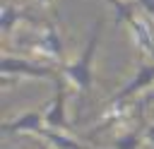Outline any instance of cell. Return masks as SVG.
Wrapping results in <instances>:
<instances>
[{"label":"cell","mask_w":154,"mask_h":149,"mask_svg":"<svg viewBox=\"0 0 154 149\" xmlns=\"http://www.w3.org/2000/svg\"><path fill=\"white\" fill-rule=\"evenodd\" d=\"M101 29H103V19L94 22V29L87 38L84 50L70 60V62H60V74L65 77V82L77 91V96L84 101V96H89L91 87H94V58L99 50V41H101Z\"/></svg>","instance_id":"1"},{"label":"cell","mask_w":154,"mask_h":149,"mask_svg":"<svg viewBox=\"0 0 154 149\" xmlns=\"http://www.w3.org/2000/svg\"><path fill=\"white\" fill-rule=\"evenodd\" d=\"M0 74H2L5 84L10 79H58L60 77V65H55V62H38V60H29V58L2 53Z\"/></svg>","instance_id":"2"},{"label":"cell","mask_w":154,"mask_h":149,"mask_svg":"<svg viewBox=\"0 0 154 149\" xmlns=\"http://www.w3.org/2000/svg\"><path fill=\"white\" fill-rule=\"evenodd\" d=\"M55 84V94L51 99V103L46 106V125L51 130H70V120H67V111H65V103H67V89H65V77L60 74L58 79H53Z\"/></svg>","instance_id":"3"},{"label":"cell","mask_w":154,"mask_h":149,"mask_svg":"<svg viewBox=\"0 0 154 149\" xmlns=\"http://www.w3.org/2000/svg\"><path fill=\"white\" fill-rule=\"evenodd\" d=\"M46 113L43 111H24L12 120H2V135H43L46 132Z\"/></svg>","instance_id":"4"},{"label":"cell","mask_w":154,"mask_h":149,"mask_svg":"<svg viewBox=\"0 0 154 149\" xmlns=\"http://www.w3.org/2000/svg\"><path fill=\"white\" fill-rule=\"evenodd\" d=\"M31 50L46 60H53L55 65L65 62V55H63V41H60V34L53 24H46L41 29V34L36 36V41L31 43Z\"/></svg>","instance_id":"5"},{"label":"cell","mask_w":154,"mask_h":149,"mask_svg":"<svg viewBox=\"0 0 154 149\" xmlns=\"http://www.w3.org/2000/svg\"><path fill=\"white\" fill-rule=\"evenodd\" d=\"M154 87V60H149V62H144V65H140V70L135 72V77L120 89V91H116L113 94V99H111V103H123V101H132V96H137L140 91H144V89H152Z\"/></svg>","instance_id":"6"},{"label":"cell","mask_w":154,"mask_h":149,"mask_svg":"<svg viewBox=\"0 0 154 149\" xmlns=\"http://www.w3.org/2000/svg\"><path fill=\"white\" fill-rule=\"evenodd\" d=\"M125 22H128V29H130V36H132V43L137 46V50L142 55H147L149 60H154V36L149 31V24L142 17H137L135 12Z\"/></svg>","instance_id":"7"},{"label":"cell","mask_w":154,"mask_h":149,"mask_svg":"<svg viewBox=\"0 0 154 149\" xmlns=\"http://www.w3.org/2000/svg\"><path fill=\"white\" fill-rule=\"evenodd\" d=\"M0 22H2V34L10 36L12 29H14L19 22H34V19H31V14L24 12L22 7L12 5V2H5V5H2V17H0Z\"/></svg>","instance_id":"8"},{"label":"cell","mask_w":154,"mask_h":149,"mask_svg":"<svg viewBox=\"0 0 154 149\" xmlns=\"http://www.w3.org/2000/svg\"><path fill=\"white\" fill-rule=\"evenodd\" d=\"M53 149H89V147H84V144H79L75 137H70V135H65L63 130H51V127H46V132L41 135Z\"/></svg>","instance_id":"9"},{"label":"cell","mask_w":154,"mask_h":149,"mask_svg":"<svg viewBox=\"0 0 154 149\" xmlns=\"http://www.w3.org/2000/svg\"><path fill=\"white\" fill-rule=\"evenodd\" d=\"M142 132H144V130L132 127V130L118 135V137L113 139V149H140V144L144 142V135H142Z\"/></svg>","instance_id":"10"},{"label":"cell","mask_w":154,"mask_h":149,"mask_svg":"<svg viewBox=\"0 0 154 149\" xmlns=\"http://www.w3.org/2000/svg\"><path fill=\"white\" fill-rule=\"evenodd\" d=\"M144 144H149V147H154V123H149L147 127H144Z\"/></svg>","instance_id":"11"},{"label":"cell","mask_w":154,"mask_h":149,"mask_svg":"<svg viewBox=\"0 0 154 149\" xmlns=\"http://www.w3.org/2000/svg\"><path fill=\"white\" fill-rule=\"evenodd\" d=\"M34 2H36V5H41V7H51L55 0H34Z\"/></svg>","instance_id":"12"}]
</instances>
